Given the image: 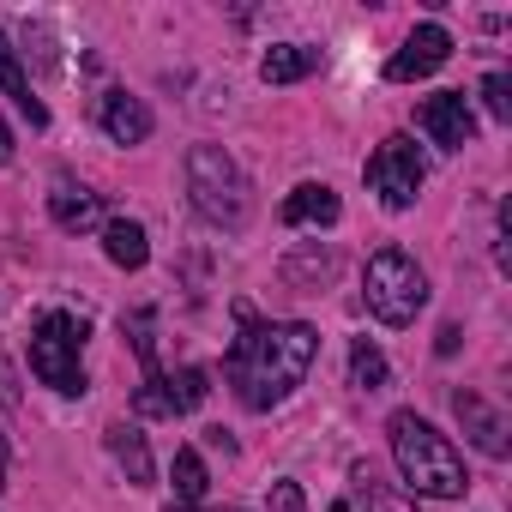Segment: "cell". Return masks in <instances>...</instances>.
Wrapping results in <instances>:
<instances>
[{"instance_id":"cell-17","label":"cell","mask_w":512,"mask_h":512,"mask_svg":"<svg viewBox=\"0 0 512 512\" xmlns=\"http://www.w3.org/2000/svg\"><path fill=\"white\" fill-rule=\"evenodd\" d=\"M109 452H115V464L127 470V482H133V488H145V482H151V452H145V434H139V428L115 422V428H109Z\"/></svg>"},{"instance_id":"cell-6","label":"cell","mask_w":512,"mask_h":512,"mask_svg":"<svg viewBox=\"0 0 512 512\" xmlns=\"http://www.w3.org/2000/svg\"><path fill=\"white\" fill-rule=\"evenodd\" d=\"M422 157H416V145L404 139V133H392L374 157H368V187L380 193V205H392V211H404V205H416V193H422Z\"/></svg>"},{"instance_id":"cell-22","label":"cell","mask_w":512,"mask_h":512,"mask_svg":"<svg viewBox=\"0 0 512 512\" xmlns=\"http://www.w3.org/2000/svg\"><path fill=\"white\" fill-rule=\"evenodd\" d=\"M272 506H278V512H302V488H296V482H278V488H272Z\"/></svg>"},{"instance_id":"cell-16","label":"cell","mask_w":512,"mask_h":512,"mask_svg":"<svg viewBox=\"0 0 512 512\" xmlns=\"http://www.w3.org/2000/svg\"><path fill=\"white\" fill-rule=\"evenodd\" d=\"M314 67H320V49L278 43V49H266V61H260V79H266V85H296V79H308Z\"/></svg>"},{"instance_id":"cell-3","label":"cell","mask_w":512,"mask_h":512,"mask_svg":"<svg viewBox=\"0 0 512 512\" xmlns=\"http://www.w3.org/2000/svg\"><path fill=\"white\" fill-rule=\"evenodd\" d=\"M187 193H193L199 217H211L217 229H247V217H253L247 175L223 145H193L187 151Z\"/></svg>"},{"instance_id":"cell-25","label":"cell","mask_w":512,"mask_h":512,"mask_svg":"<svg viewBox=\"0 0 512 512\" xmlns=\"http://www.w3.org/2000/svg\"><path fill=\"white\" fill-rule=\"evenodd\" d=\"M169 512H199V506H169Z\"/></svg>"},{"instance_id":"cell-10","label":"cell","mask_w":512,"mask_h":512,"mask_svg":"<svg viewBox=\"0 0 512 512\" xmlns=\"http://www.w3.org/2000/svg\"><path fill=\"white\" fill-rule=\"evenodd\" d=\"M97 121H103V133H109L115 145H145V139H151V109H145L139 97H127V91H103Z\"/></svg>"},{"instance_id":"cell-19","label":"cell","mask_w":512,"mask_h":512,"mask_svg":"<svg viewBox=\"0 0 512 512\" xmlns=\"http://www.w3.org/2000/svg\"><path fill=\"white\" fill-rule=\"evenodd\" d=\"M350 380H356L362 392H380V386L392 380V368H386V356H380V350H374L368 338H356V344H350Z\"/></svg>"},{"instance_id":"cell-8","label":"cell","mask_w":512,"mask_h":512,"mask_svg":"<svg viewBox=\"0 0 512 512\" xmlns=\"http://www.w3.org/2000/svg\"><path fill=\"white\" fill-rule=\"evenodd\" d=\"M416 127H422L434 145H446V151H464V145L476 139V115H470L464 91H440V97H428V103L416 109Z\"/></svg>"},{"instance_id":"cell-5","label":"cell","mask_w":512,"mask_h":512,"mask_svg":"<svg viewBox=\"0 0 512 512\" xmlns=\"http://www.w3.org/2000/svg\"><path fill=\"white\" fill-rule=\"evenodd\" d=\"M85 320L79 314H67V308H49L43 320H37V332H31V374L43 380V386H55V392H85Z\"/></svg>"},{"instance_id":"cell-21","label":"cell","mask_w":512,"mask_h":512,"mask_svg":"<svg viewBox=\"0 0 512 512\" xmlns=\"http://www.w3.org/2000/svg\"><path fill=\"white\" fill-rule=\"evenodd\" d=\"M482 97H488V115H494V121L512 115V79H506V73H488V79H482Z\"/></svg>"},{"instance_id":"cell-2","label":"cell","mask_w":512,"mask_h":512,"mask_svg":"<svg viewBox=\"0 0 512 512\" xmlns=\"http://www.w3.org/2000/svg\"><path fill=\"white\" fill-rule=\"evenodd\" d=\"M386 434H392V458H398V476L416 488V494H434V500H458L464 488H470V476H464V458H458V446L428 422V416H416V410H398L392 422H386Z\"/></svg>"},{"instance_id":"cell-15","label":"cell","mask_w":512,"mask_h":512,"mask_svg":"<svg viewBox=\"0 0 512 512\" xmlns=\"http://www.w3.org/2000/svg\"><path fill=\"white\" fill-rule=\"evenodd\" d=\"M103 253H109L121 272H139V266L151 260V241H145V229H139L133 217H115V223L103 229Z\"/></svg>"},{"instance_id":"cell-1","label":"cell","mask_w":512,"mask_h":512,"mask_svg":"<svg viewBox=\"0 0 512 512\" xmlns=\"http://www.w3.org/2000/svg\"><path fill=\"white\" fill-rule=\"evenodd\" d=\"M235 320H241V338H235V350H229V362H223V368H229V386H235V398H241L247 410H272V404H284V398L308 380L314 350H320V332L302 326V320L260 326L247 302L235 308Z\"/></svg>"},{"instance_id":"cell-12","label":"cell","mask_w":512,"mask_h":512,"mask_svg":"<svg viewBox=\"0 0 512 512\" xmlns=\"http://www.w3.org/2000/svg\"><path fill=\"white\" fill-rule=\"evenodd\" d=\"M49 217H55L61 229H91V223L103 217V199H97L91 187H79V181H55V187H49Z\"/></svg>"},{"instance_id":"cell-20","label":"cell","mask_w":512,"mask_h":512,"mask_svg":"<svg viewBox=\"0 0 512 512\" xmlns=\"http://www.w3.org/2000/svg\"><path fill=\"white\" fill-rule=\"evenodd\" d=\"M211 398V380H205V368H181L175 380H169V404H175V416L181 410H199Z\"/></svg>"},{"instance_id":"cell-7","label":"cell","mask_w":512,"mask_h":512,"mask_svg":"<svg viewBox=\"0 0 512 512\" xmlns=\"http://www.w3.org/2000/svg\"><path fill=\"white\" fill-rule=\"evenodd\" d=\"M446 61H452V37H446L440 25H416V31L404 37V49L386 61V79H392V85H410V79L440 73Z\"/></svg>"},{"instance_id":"cell-4","label":"cell","mask_w":512,"mask_h":512,"mask_svg":"<svg viewBox=\"0 0 512 512\" xmlns=\"http://www.w3.org/2000/svg\"><path fill=\"white\" fill-rule=\"evenodd\" d=\"M362 302L380 326H410L428 308V278L404 247H380L362 272Z\"/></svg>"},{"instance_id":"cell-9","label":"cell","mask_w":512,"mask_h":512,"mask_svg":"<svg viewBox=\"0 0 512 512\" xmlns=\"http://www.w3.org/2000/svg\"><path fill=\"white\" fill-rule=\"evenodd\" d=\"M452 410H458L464 434H470L488 458H506V446H512V440H506V416H500L482 392H470V386H464V392H452Z\"/></svg>"},{"instance_id":"cell-13","label":"cell","mask_w":512,"mask_h":512,"mask_svg":"<svg viewBox=\"0 0 512 512\" xmlns=\"http://www.w3.org/2000/svg\"><path fill=\"white\" fill-rule=\"evenodd\" d=\"M338 217H344V199L326 181H308V187H296L284 199V223L290 229H302V223H338Z\"/></svg>"},{"instance_id":"cell-23","label":"cell","mask_w":512,"mask_h":512,"mask_svg":"<svg viewBox=\"0 0 512 512\" xmlns=\"http://www.w3.org/2000/svg\"><path fill=\"white\" fill-rule=\"evenodd\" d=\"M0 163H13V133L0 127Z\"/></svg>"},{"instance_id":"cell-11","label":"cell","mask_w":512,"mask_h":512,"mask_svg":"<svg viewBox=\"0 0 512 512\" xmlns=\"http://www.w3.org/2000/svg\"><path fill=\"white\" fill-rule=\"evenodd\" d=\"M332 512H416V500H404L392 482H380L374 464H356L350 470V500H338Z\"/></svg>"},{"instance_id":"cell-24","label":"cell","mask_w":512,"mask_h":512,"mask_svg":"<svg viewBox=\"0 0 512 512\" xmlns=\"http://www.w3.org/2000/svg\"><path fill=\"white\" fill-rule=\"evenodd\" d=\"M0 488H7V440H0Z\"/></svg>"},{"instance_id":"cell-14","label":"cell","mask_w":512,"mask_h":512,"mask_svg":"<svg viewBox=\"0 0 512 512\" xmlns=\"http://www.w3.org/2000/svg\"><path fill=\"white\" fill-rule=\"evenodd\" d=\"M0 91L19 103V115H25L31 127H49V109H43V97L31 91V79H25V67H19V49H13L7 37H0Z\"/></svg>"},{"instance_id":"cell-18","label":"cell","mask_w":512,"mask_h":512,"mask_svg":"<svg viewBox=\"0 0 512 512\" xmlns=\"http://www.w3.org/2000/svg\"><path fill=\"white\" fill-rule=\"evenodd\" d=\"M169 476H175V506H199L205 488H211V482H205V458H199L193 446L175 452V470H169Z\"/></svg>"}]
</instances>
